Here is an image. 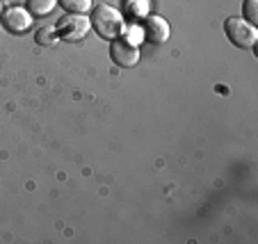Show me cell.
<instances>
[{
  "label": "cell",
  "instance_id": "2",
  "mask_svg": "<svg viewBox=\"0 0 258 244\" xmlns=\"http://www.w3.org/2000/svg\"><path fill=\"white\" fill-rule=\"evenodd\" d=\"M224 32L229 37V41L238 48H253L258 41V30L256 25L247 23L240 16H229L224 21Z\"/></svg>",
  "mask_w": 258,
  "mask_h": 244
},
{
  "label": "cell",
  "instance_id": "6",
  "mask_svg": "<svg viewBox=\"0 0 258 244\" xmlns=\"http://www.w3.org/2000/svg\"><path fill=\"white\" fill-rule=\"evenodd\" d=\"M142 30H144V39H149L151 44H165L171 34V28H169V23H167V19H162V16H158V14L146 16Z\"/></svg>",
  "mask_w": 258,
  "mask_h": 244
},
{
  "label": "cell",
  "instance_id": "5",
  "mask_svg": "<svg viewBox=\"0 0 258 244\" xmlns=\"http://www.w3.org/2000/svg\"><path fill=\"white\" fill-rule=\"evenodd\" d=\"M0 21H3V28L12 34H23L32 28V14L25 7H19V5L3 10Z\"/></svg>",
  "mask_w": 258,
  "mask_h": 244
},
{
  "label": "cell",
  "instance_id": "9",
  "mask_svg": "<svg viewBox=\"0 0 258 244\" xmlns=\"http://www.w3.org/2000/svg\"><path fill=\"white\" fill-rule=\"evenodd\" d=\"M57 0H28V12L32 16H46L55 10Z\"/></svg>",
  "mask_w": 258,
  "mask_h": 244
},
{
  "label": "cell",
  "instance_id": "7",
  "mask_svg": "<svg viewBox=\"0 0 258 244\" xmlns=\"http://www.w3.org/2000/svg\"><path fill=\"white\" fill-rule=\"evenodd\" d=\"M151 0H123V14L133 21H140L149 16Z\"/></svg>",
  "mask_w": 258,
  "mask_h": 244
},
{
  "label": "cell",
  "instance_id": "12",
  "mask_svg": "<svg viewBox=\"0 0 258 244\" xmlns=\"http://www.w3.org/2000/svg\"><path fill=\"white\" fill-rule=\"evenodd\" d=\"M123 34H126V39L131 41V44H135V46L140 44L142 39H144V30H142L140 25H135V23L126 25V28H123Z\"/></svg>",
  "mask_w": 258,
  "mask_h": 244
},
{
  "label": "cell",
  "instance_id": "3",
  "mask_svg": "<svg viewBox=\"0 0 258 244\" xmlns=\"http://www.w3.org/2000/svg\"><path fill=\"white\" fill-rule=\"evenodd\" d=\"M57 37L64 41H80L92 30V19L87 14H67L55 23Z\"/></svg>",
  "mask_w": 258,
  "mask_h": 244
},
{
  "label": "cell",
  "instance_id": "8",
  "mask_svg": "<svg viewBox=\"0 0 258 244\" xmlns=\"http://www.w3.org/2000/svg\"><path fill=\"white\" fill-rule=\"evenodd\" d=\"M57 30H55V25H44V28H39L37 32H34V41L39 46H55L57 44Z\"/></svg>",
  "mask_w": 258,
  "mask_h": 244
},
{
  "label": "cell",
  "instance_id": "10",
  "mask_svg": "<svg viewBox=\"0 0 258 244\" xmlns=\"http://www.w3.org/2000/svg\"><path fill=\"white\" fill-rule=\"evenodd\" d=\"M57 5L69 14H85L92 10V0H57Z\"/></svg>",
  "mask_w": 258,
  "mask_h": 244
},
{
  "label": "cell",
  "instance_id": "1",
  "mask_svg": "<svg viewBox=\"0 0 258 244\" xmlns=\"http://www.w3.org/2000/svg\"><path fill=\"white\" fill-rule=\"evenodd\" d=\"M89 19H92V28L96 30V34L107 41L121 37L123 28H126L123 14L119 10H114L112 5H96L94 7V14Z\"/></svg>",
  "mask_w": 258,
  "mask_h": 244
},
{
  "label": "cell",
  "instance_id": "13",
  "mask_svg": "<svg viewBox=\"0 0 258 244\" xmlns=\"http://www.w3.org/2000/svg\"><path fill=\"white\" fill-rule=\"evenodd\" d=\"M0 16H3V0H0Z\"/></svg>",
  "mask_w": 258,
  "mask_h": 244
},
{
  "label": "cell",
  "instance_id": "4",
  "mask_svg": "<svg viewBox=\"0 0 258 244\" xmlns=\"http://www.w3.org/2000/svg\"><path fill=\"white\" fill-rule=\"evenodd\" d=\"M110 57H112V62L117 64V66L131 68L140 62V48H137L135 44H131L121 34V37L110 41Z\"/></svg>",
  "mask_w": 258,
  "mask_h": 244
},
{
  "label": "cell",
  "instance_id": "11",
  "mask_svg": "<svg viewBox=\"0 0 258 244\" xmlns=\"http://www.w3.org/2000/svg\"><path fill=\"white\" fill-rule=\"evenodd\" d=\"M242 19L247 21V23L256 25L258 23V0H244L242 5Z\"/></svg>",
  "mask_w": 258,
  "mask_h": 244
}]
</instances>
